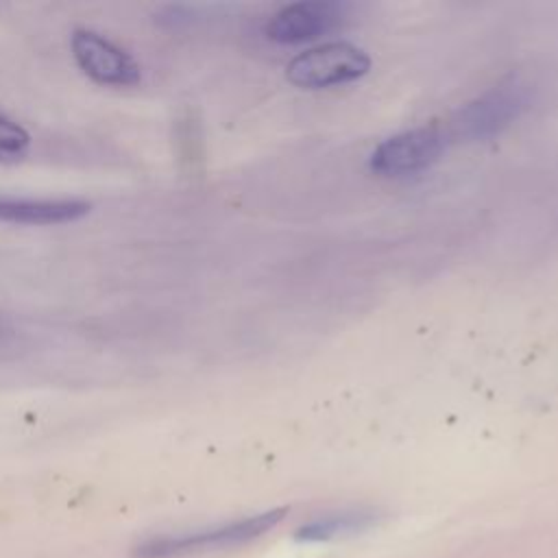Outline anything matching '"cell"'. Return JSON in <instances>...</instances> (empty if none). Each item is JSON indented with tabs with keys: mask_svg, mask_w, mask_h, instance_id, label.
I'll list each match as a JSON object with an SVG mask.
<instances>
[{
	"mask_svg": "<svg viewBox=\"0 0 558 558\" xmlns=\"http://www.w3.org/2000/svg\"><path fill=\"white\" fill-rule=\"evenodd\" d=\"M286 512H288L286 508H275V510L251 514L238 521H227L220 525H211V527H203L185 534L155 536L140 543L133 549V558H181V556L242 545L270 532L286 517Z\"/></svg>",
	"mask_w": 558,
	"mask_h": 558,
	"instance_id": "6da1fadb",
	"label": "cell"
},
{
	"mask_svg": "<svg viewBox=\"0 0 558 558\" xmlns=\"http://www.w3.org/2000/svg\"><path fill=\"white\" fill-rule=\"evenodd\" d=\"M530 94L517 83H499L464 102L445 124L449 142H482L499 135L527 107Z\"/></svg>",
	"mask_w": 558,
	"mask_h": 558,
	"instance_id": "7a4b0ae2",
	"label": "cell"
},
{
	"mask_svg": "<svg viewBox=\"0 0 558 558\" xmlns=\"http://www.w3.org/2000/svg\"><path fill=\"white\" fill-rule=\"evenodd\" d=\"M70 54L92 83L102 87H133L142 81L140 61L96 28L76 26L70 33Z\"/></svg>",
	"mask_w": 558,
	"mask_h": 558,
	"instance_id": "3957f363",
	"label": "cell"
},
{
	"mask_svg": "<svg viewBox=\"0 0 558 558\" xmlns=\"http://www.w3.org/2000/svg\"><path fill=\"white\" fill-rule=\"evenodd\" d=\"M368 68L371 57L362 48L347 41H331L296 54L288 63L286 76L296 87L323 89L351 83L364 76Z\"/></svg>",
	"mask_w": 558,
	"mask_h": 558,
	"instance_id": "277c9868",
	"label": "cell"
},
{
	"mask_svg": "<svg viewBox=\"0 0 558 558\" xmlns=\"http://www.w3.org/2000/svg\"><path fill=\"white\" fill-rule=\"evenodd\" d=\"M449 146L445 126H418L384 140L368 159L373 172L381 177H408L434 166Z\"/></svg>",
	"mask_w": 558,
	"mask_h": 558,
	"instance_id": "5b68a950",
	"label": "cell"
},
{
	"mask_svg": "<svg viewBox=\"0 0 558 558\" xmlns=\"http://www.w3.org/2000/svg\"><path fill=\"white\" fill-rule=\"evenodd\" d=\"M349 7L336 0H301L281 7L266 22V37L277 44H303L331 33L347 20Z\"/></svg>",
	"mask_w": 558,
	"mask_h": 558,
	"instance_id": "8992f818",
	"label": "cell"
},
{
	"mask_svg": "<svg viewBox=\"0 0 558 558\" xmlns=\"http://www.w3.org/2000/svg\"><path fill=\"white\" fill-rule=\"evenodd\" d=\"M92 203L85 198H24L0 196V222L9 225H70L78 222L92 211Z\"/></svg>",
	"mask_w": 558,
	"mask_h": 558,
	"instance_id": "52a82bcc",
	"label": "cell"
},
{
	"mask_svg": "<svg viewBox=\"0 0 558 558\" xmlns=\"http://www.w3.org/2000/svg\"><path fill=\"white\" fill-rule=\"evenodd\" d=\"M379 519V512L373 508H344L336 512H327L323 517H316L307 523H303L296 530L299 541H333L342 536H351L357 532H364L373 527Z\"/></svg>",
	"mask_w": 558,
	"mask_h": 558,
	"instance_id": "ba28073f",
	"label": "cell"
},
{
	"mask_svg": "<svg viewBox=\"0 0 558 558\" xmlns=\"http://www.w3.org/2000/svg\"><path fill=\"white\" fill-rule=\"evenodd\" d=\"M33 137L22 122L0 111V163H15L31 150Z\"/></svg>",
	"mask_w": 558,
	"mask_h": 558,
	"instance_id": "9c48e42d",
	"label": "cell"
},
{
	"mask_svg": "<svg viewBox=\"0 0 558 558\" xmlns=\"http://www.w3.org/2000/svg\"><path fill=\"white\" fill-rule=\"evenodd\" d=\"M0 333H2V327H0Z\"/></svg>",
	"mask_w": 558,
	"mask_h": 558,
	"instance_id": "30bf717a",
	"label": "cell"
}]
</instances>
